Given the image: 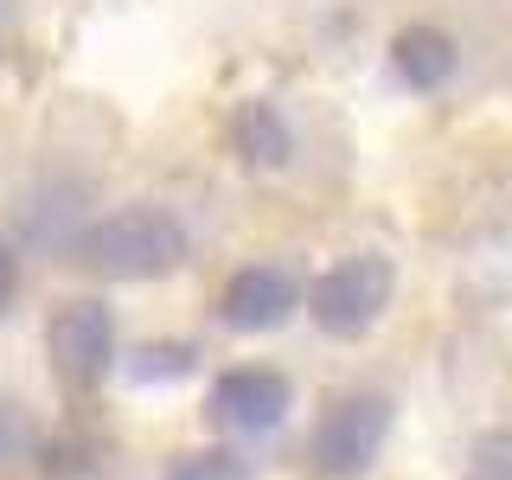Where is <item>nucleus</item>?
I'll list each match as a JSON object with an SVG mask.
<instances>
[{
  "label": "nucleus",
  "mask_w": 512,
  "mask_h": 480,
  "mask_svg": "<svg viewBox=\"0 0 512 480\" xmlns=\"http://www.w3.org/2000/svg\"><path fill=\"white\" fill-rule=\"evenodd\" d=\"M167 480H250L237 461H224V455H199V461H180Z\"/></svg>",
  "instance_id": "nucleus-10"
},
{
  "label": "nucleus",
  "mask_w": 512,
  "mask_h": 480,
  "mask_svg": "<svg viewBox=\"0 0 512 480\" xmlns=\"http://www.w3.org/2000/svg\"><path fill=\"white\" fill-rule=\"evenodd\" d=\"M295 301H301L295 276H288V269H269V263H250V269H237V276L224 282V320L244 327V333L282 327V320L295 314Z\"/></svg>",
  "instance_id": "nucleus-6"
},
{
  "label": "nucleus",
  "mask_w": 512,
  "mask_h": 480,
  "mask_svg": "<svg viewBox=\"0 0 512 480\" xmlns=\"http://www.w3.org/2000/svg\"><path fill=\"white\" fill-rule=\"evenodd\" d=\"M282 410H288V378L269 372V365H237L212 384V416L224 429L256 436V429H276Z\"/></svg>",
  "instance_id": "nucleus-4"
},
{
  "label": "nucleus",
  "mask_w": 512,
  "mask_h": 480,
  "mask_svg": "<svg viewBox=\"0 0 512 480\" xmlns=\"http://www.w3.org/2000/svg\"><path fill=\"white\" fill-rule=\"evenodd\" d=\"M468 480H512V442L506 436H487L474 448V461H468Z\"/></svg>",
  "instance_id": "nucleus-9"
},
{
  "label": "nucleus",
  "mask_w": 512,
  "mask_h": 480,
  "mask_svg": "<svg viewBox=\"0 0 512 480\" xmlns=\"http://www.w3.org/2000/svg\"><path fill=\"white\" fill-rule=\"evenodd\" d=\"M84 256L103 276H160V269L186 263V224L160 205H128L90 231Z\"/></svg>",
  "instance_id": "nucleus-1"
},
{
  "label": "nucleus",
  "mask_w": 512,
  "mask_h": 480,
  "mask_svg": "<svg viewBox=\"0 0 512 480\" xmlns=\"http://www.w3.org/2000/svg\"><path fill=\"white\" fill-rule=\"evenodd\" d=\"M397 71H404L416 90H442L448 77H455V39L436 32V26H410L404 39H397Z\"/></svg>",
  "instance_id": "nucleus-7"
},
{
  "label": "nucleus",
  "mask_w": 512,
  "mask_h": 480,
  "mask_svg": "<svg viewBox=\"0 0 512 480\" xmlns=\"http://www.w3.org/2000/svg\"><path fill=\"white\" fill-rule=\"evenodd\" d=\"M7 295H13V256L0 250V301H7Z\"/></svg>",
  "instance_id": "nucleus-11"
},
{
  "label": "nucleus",
  "mask_w": 512,
  "mask_h": 480,
  "mask_svg": "<svg viewBox=\"0 0 512 480\" xmlns=\"http://www.w3.org/2000/svg\"><path fill=\"white\" fill-rule=\"evenodd\" d=\"M237 141H244L250 160H288V128L269 103H250L244 116H237Z\"/></svg>",
  "instance_id": "nucleus-8"
},
{
  "label": "nucleus",
  "mask_w": 512,
  "mask_h": 480,
  "mask_svg": "<svg viewBox=\"0 0 512 480\" xmlns=\"http://www.w3.org/2000/svg\"><path fill=\"white\" fill-rule=\"evenodd\" d=\"M384 429H391V404H384V397H372V391L340 397V404L314 423V436H308V468L320 480H359L365 468H372Z\"/></svg>",
  "instance_id": "nucleus-2"
},
{
  "label": "nucleus",
  "mask_w": 512,
  "mask_h": 480,
  "mask_svg": "<svg viewBox=\"0 0 512 480\" xmlns=\"http://www.w3.org/2000/svg\"><path fill=\"white\" fill-rule=\"evenodd\" d=\"M52 359H58V378L71 384H96L116 359V327L96 301H77L52 320Z\"/></svg>",
  "instance_id": "nucleus-5"
},
{
  "label": "nucleus",
  "mask_w": 512,
  "mask_h": 480,
  "mask_svg": "<svg viewBox=\"0 0 512 480\" xmlns=\"http://www.w3.org/2000/svg\"><path fill=\"white\" fill-rule=\"evenodd\" d=\"M384 301H391V263H384V256H346V263H333L327 276L314 282L308 314L327 333L352 340V333H365L384 314Z\"/></svg>",
  "instance_id": "nucleus-3"
}]
</instances>
